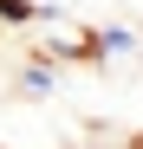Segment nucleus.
<instances>
[{"instance_id":"nucleus-3","label":"nucleus","mask_w":143,"mask_h":149,"mask_svg":"<svg viewBox=\"0 0 143 149\" xmlns=\"http://www.w3.org/2000/svg\"><path fill=\"white\" fill-rule=\"evenodd\" d=\"M0 26H39V0H0Z\"/></svg>"},{"instance_id":"nucleus-2","label":"nucleus","mask_w":143,"mask_h":149,"mask_svg":"<svg viewBox=\"0 0 143 149\" xmlns=\"http://www.w3.org/2000/svg\"><path fill=\"white\" fill-rule=\"evenodd\" d=\"M13 84H20V97H52V91H59V65L33 52L26 65H20V71H13Z\"/></svg>"},{"instance_id":"nucleus-1","label":"nucleus","mask_w":143,"mask_h":149,"mask_svg":"<svg viewBox=\"0 0 143 149\" xmlns=\"http://www.w3.org/2000/svg\"><path fill=\"white\" fill-rule=\"evenodd\" d=\"M85 39H91V58H98V65H104V58H130L137 45H143V39H137V26H124V19H111V26H91Z\"/></svg>"}]
</instances>
